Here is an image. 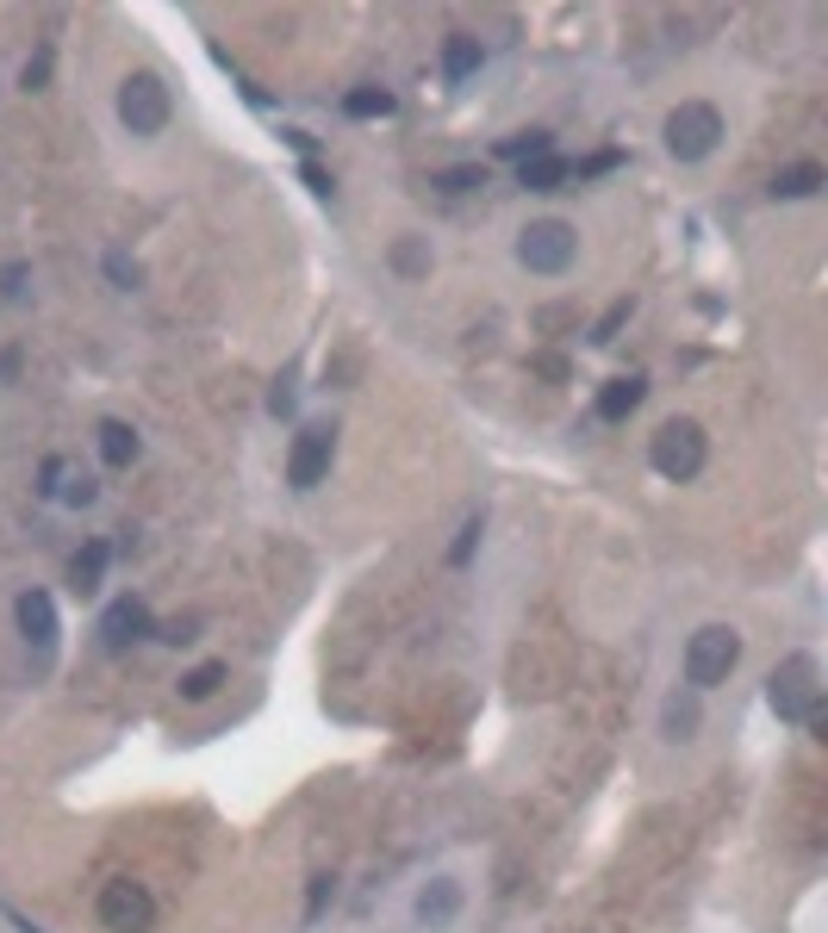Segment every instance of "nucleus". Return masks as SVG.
<instances>
[{"instance_id": "1", "label": "nucleus", "mask_w": 828, "mask_h": 933, "mask_svg": "<svg viewBox=\"0 0 828 933\" xmlns=\"http://www.w3.org/2000/svg\"><path fill=\"white\" fill-rule=\"evenodd\" d=\"M767 704L779 722H804L809 709L823 704V667L809 660V653H791V660H779L767 679Z\"/></svg>"}, {"instance_id": "2", "label": "nucleus", "mask_w": 828, "mask_h": 933, "mask_svg": "<svg viewBox=\"0 0 828 933\" xmlns=\"http://www.w3.org/2000/svg\"><path fill=\"white\" fill-rule=\"evenodd\" d=\"M735 660H741V635H735L729 623H704V629L685 641V685L692 691L729 685Z\"/></svg>"}, {"instance_id": "3", "label": "nucleus", "mask_w": 828, "mask_h": 933, "mask_svg": "<svg viewBox=\"0 0 828 933\" xmlns=\"http://www.w3.org/2000/svg\"><path fill=\"white\" fill-rule=\"evenodd\" d=\"M667 156H679V162H704V156L723 144V113H716L711 100H685V106H673L667 113Z\"/></svg>"}, {"instance_id": "4", "label": "nucleus", "mask_w": 828, "mask_h": 933, "mask_svg": "<svg viewBox=\"0 0 828 933\" xmlns=\"http://www.w3.org/2000/svg\"><path fill=\"white\" fill-rule=\"evenodd\" d=\"M118 118H125V132L132 137L162 132V125H169V88H162V76L137 69V76L118 81Z\"/></svg>"}, {"instance_id": "5", "label": "nucleus", "mask_w": 828, "mask_h": 933, "mask_svg": "<svg viewBox=\"0 0 828 933\" xmlns=\"http://www.w3.org/2000/svg\"><path fill=\"white\" fill-rule=\"evenodd\" d=\"M648 460H655V474H667V479H697V467H704V430H697L692 418L660 423L655 442H648Z\"/></svg>"}, {"instance_id": "6", "label": "nucleus", "mask_w": 828, "mask_h": 933, "mask_svg": "<svg viewBox=\"0 0 828 933\" xmlns=\"http://www.w3.org/2000/svg\"><path fill=\"white\" fill-rule=\"evenodd\" d=\"M574 225H560V218H536V225L518 237V262L530 268V274H567L574 268Z\"/></svg>"}, {"instance_id": "7", "label": "nucleus", "mask_w": 828, "mask_h": 933, "mask_svg": "<svg viewBox=\"0 0 828 933\" xmlns=\"http://www.w3.org/2000/svg\"><path fill=\"white\" fill-rule=\"evenodd\" d=\"M94 914H100V928H106V933H150L156 902H150V890H144V884L118 877V884H106V890H100Z\"/></svg>"}, {"instance_id": "8", "label": "nucleus", "mask_w": 828, "mask_h": 933, "mask_svg": "<svg viewBox=\"0 0 828 933\" xmlns=\"http://www.w3.org/2000/svg\"><path fill=\"white\" fill-rule=\"evenodd\" d=\"M330 455H337V430L330 423H306L299 436H293V455H287V486L311 492V486H325L330 474Z\"/></svg>"}, {"instance_id": "9", "label": "nucleus", "mask_w": 828, "mask_h": 933, "mask_svg": "<svg viewBox=\"0 0 828 933\" xmlns=\"http://www.w3.org/2000/svg\"><path fill=\"white\" fill-rule=\"evenodd\" d=\"M144 635H156L144 598H118V604H106V616H100V648L106 653H125L132 641H144Z\"/></svg>"}, {"instance_id": "10", "label": "nucleus", "mask_w": 828, "mask_h": 933, "mask_svg": "<svg viewBox=\"0 0 828 933\" xmlns=\"http://www.w3.org/2000/svg\"><path fill=\"white\" fill-rule=\"evenodd\" d=\"M13 616H20V635H25L38 653L57 648V604H50V591H20Z\"/></svg>"}, {"instance_id": "11", "label": "nucleus", "mask_w": 828, "mask_h": 933, "mask_svg": "<svg viewBox=\"0 0 828 933\" xmlns=\"http://www.w3.org/2000/svg\"><path fill=\"white\" fill-rule=\"evenodd\" d=\"M418 921H424V928H449V921H455V914H462V884H455V877H430L424 890H418Z\"/></svg>"}, {"instance_id": "12", "label": "nucleus", "mask_w": 828, "mask_h": 933, "mask_svg": "<svg viewBox=\"0 0 828 933\" xmlns=\"http://www.w3.org/2000/svg\"><path fill=\"white\" fill-rule=\"evenodd\" d=\"M642 399H648V380H642V374H616V380H604V392H598V418L604 423L636 418Z\"/></svg>"}, {"instance_id": "13", "label": "nucleus", "mask_w": 828, "mask_h": 933, "mask_svg": "<svg viewBox=\"0 0 828 933\" xmlns=\"http://www.w3.org/2000/svg\"><path fill=\"white\" fill-rule=\"evenodd\" d=\"M574 181V162L567 156H530V162H518V187H530V193H560Z\"/></svg>"}, {"instance_id": "14", "label": "nucleus", "mask_w": 828, "mask_h": 933, "mask_svg": "<svg viewBox=\"0 0 828 933\" xmlns=\"http://www.w3.org/2000/svg\"><path fill=\"white\" fill-rule=\"evenodd\" d=\"M106 560H113V542H88V548L69 560V591H76V598H94L100 579H106Z\"/></svg>"}, {"instance_id": "15", "label": "nucleus", "mask_w": 828, "mask_h": 933, "mask_svg": "<svg viewBox=\"0 0 828 933\" xmlns=\"http://www.w3.org/2000/svg\"><path fill=\"white\" fill-rule=\"evenodd\" d=\"M816 187H828L823 162H785V169L772 174V200H809Z\"/></svg>"}, {"instance_id": "16", "label": "nucleus", "mask_w": 828, "mask_h": 933, "mask_svg": "<svg viewBox=\"0 0 828 933\" xmlns=\"http://www.w3.org/2000/svg\"><path fill=\"white\" fill-rule=\"evenodd\" d=\"M94 436H100V460H106V467H132V460L144 455L137 430H132V423H118V418H106V423L94 430Z\"/></svg>"}, {"instance_id": "17", "label": "nucleus", "mask_w": 828, "mask_h": 933, "mask_svg": "<svg viewBox=\"0 0 828 933\" xmlns=\"http://www.w3.org/2000/svg\"><path fill=\"white\" fill-rule=\"evenodd\" d=\"M474 69H480V38L455 32V38L443 44V76H449V81H467Z\"/></svg>"}, {"instance_id": "18", "label": "nucleus", "mask_w": 828, "mask_h": 933, "mask_svg": "<svg viewBox=\"0 0 828 933\" xmlns=\"http://www.w3.org/2000/svg\"><path fill=\"white\" fill-rule=\"evenodd\" d=\"M393 106H399V100L386 94V88H349V94H343V113L349 118H393Z\"/></svg>"}, {"instance_id": "19", "label": "nucleus", "mask_w": 828, "mask_h": 933, "mask_svg": "<svg viewBox=\"0 0 828 933\" xmlns=\"http://www.w3.org/2000/svg\"><path fill=\"white\" fill-rule=\"evenodd\" d=\"M692 735H697V697L692 691H685V697L673 691V697H667V741H692Z\"/></svg>"}, {"instance_id": "20", "label": "nucleus", "mask_w": 828, "mask_h": 933, "mask_svg": "<svg viewBox=\"0 0 828 933\" xmlns=\"http://www.w3.org/2000/svg\"><path fill=\"white\" fill-rule=\"evenodd\" d=\"M430 187L474 193V187H486V162H455V169H436V174H430Z\"/></svg>"}, {"instance_id": "21", "label": "nucleus", "mask_w": 828, "mask_h": 933, "mask_svg": "<svg viewBox=\"0 0 828 933\" xmlns=\"http://www.w3.org/2000/svg\"><path fill=\"white\" fill-rule=\"evenodd\" d=\"M218 685H225V660H206V667H193L188 679H181V697H188V704H206Z\"/></svg>"}, {"instance_id": "22", "label": "nucleus", "mask_w": 828, "mask_h": 933, "mask_svg": "<svg viewBox=\"0 0 828 933\" xmlns=\"http://www.w3.org/2000/svg\"><path fill=\"white\" fill-rule=\"evenodd\" d=\"M548 150H555V144H548V132H511V137L499 144L504 162H530V156H548Z\"/></svg>"}, {"instance_id": "23", "label": "nucleus", "mask_w": 828, "mask_h": 933, "mask_svg": "<svg viewBox=\"0 0 828 933\" xmlns=\"http://www.w3.org/2000/svg\"><path fill=\"white\" fill-rule=\"evenodd\" d=\"M629 311H636V305H629V299H616L611 311H604V318L592 325V343H598V349H604V343H616V330L629 325Z\"/></svg>"}, {"instance_id": "24", "label": "nucleus", "mask_w": 828, "mask_h": 933, "mask_svg": "<svg viewBox=\"0 0 828 933\" xmlns=\"http://www.w3.org/2000/svg\"><path fill=\"white\" fill-rule=\"evenodd\" d=\"M393 268H399V274H424V268H430V249H424V243H393Z\"/></svg>"}, {"instance_id": "25", "label": "nucleus", "mask_w": 828, "mask_h": 933, "mask_svg": "<svg viewBox=\"0 0 828 933\" xmlns=\"http://www.w3.org/2000/svg\"><path fill=\"white\" fill-rule=\"evenodd\" d=\"M474 542H480V516H467V523H462V535H455V548H449V560H455V567H467V554H474Z\"/></svg>"}, {"instance_id": "26", "label": "nucleus", "mask_w": 828, "mask_h": 933, "mask_svg": "<svg viewBox=\"0 0 828 933\" xmlns=\"http://www.w3.org/2000/svg\"><path fill=\"white\" fill-rule=\"evenodd\" d=\"M94 492H100V486H94V479H88V474H76V479H69V486H63V504H76V511H81V504H94Z\"/></svg>"}, {"instance_id": "27", "label": "nucleus", "mask_w": 828, "mask_h": 933, "mask_svg": "<svg viewBox=\"0 0 828 933\" xmlns=\"http://www.w3.org/2000/svg\"><path fill=\"white\" fill-rule=\"evenodd\" d=\"M20 81L25 88H44V81H50V50H32V62L20 69Z\"/></svg>"}, {"instance_id": "28", "label": "nucleus", "mask_w": 828, "mask_h": 933, "mask_svg": "<svg viewBox=\"0 0 828 933\" xmlns=\"http://www.w3.org/2000/svg\"><path fill=\"white\" fill-rule=\"evenodd\" d=\"M0 293H7V299H20V293H25V262H7V268H0Z\"/></svg>"}, {"instance_id": "29", "label": "nucleus", "mask_w": 828, "mask_h": 933, "mask_svg": "<svg viewBox=\"0 0 828 933\" xmlns=\"http://www.w3.org/2000/svg\"><path fill=\"white\" fill-rule=\"evenodd\" d=\"M616 162H623V156H616V150H604V156H592V162H579L574 174H579V181H586V174H611Z\"/></svg>"}, {"instance_id": "30", "label": "nucleus", "mask_w": 828, "mask_h": 933, "mask_svg": "<svg viewBox=\"0 0 828 933\" xmlns=\"http://www.w3.org/2000/svg\"><path fill=\"white\" fill-rule=\"evenodd\" d=\"M106 274H113L118 286H137V262H125V255H106Z\"/></svg>"}, {"instance_id": "31", "label": "nucleus", "mask_w": 828, "mask_h": 933, "mask_svg": "<svg viewBox=\"0 0 828 933\" xmlns=\"http://www.w3.org/2000/svg\"><path fill=\"white\" fill-rule=\"evenodd\" d=\"M269 411H274V418H287V411H293V380H281L269 392Z\"/></svg>"}, {"instance_id": "32", "label": "nucleus", "mask_w": 828, "mask_h": 933, "mask_svg": "<svg viewBox=\"0 0 828 933\" xmlns=\"http://www.w3.org/2000/svg\"><path fill=\"white\" fill-rule=\"evenodd\" d=\"M299 181H306V187L318 193V200H325V193H330V174L318 169V162H306V169H299Z\"/></svg>"}, {"instance_id": "33", "label": "nucleus", "mask_w": 828, "mask_h": 933, "mask_svg": "<svg viewBox=\"0 0 828 933\" xmlns=\"http://www.w3.org/2000/svg\"><path fill=\"white\" fill-rule=\"evenodd\" d=\"M162 641H174V648H181V641H193V616H174L169 629H162Z\"/></svg>"}, {"instance_id": "34", "label": "nucleus", "mask_w": 828, "mask_h": 933, "mask_svg": "<svg viewBox=\"0 0 828 933\" xmlns=\"http://www.w3.org/2000/svg\"><path fill=\"white\" fill-rule=\"evenodd\" d=\"M325 902H330V877H311V909L306 914H325Z\"/></svg>"}, {"instance_id": "35", "label": "nucleus", "mask_w": 828, "mask_h": 933, "mask_svg": "<svg viewBox=\"0 0 828 933\" xmlns=\"http://www.w3.org/2000/svg\"><path fill=\"white\" fill-rule=\"evenodd\" d=\"M536 374H548V380H567V362H560V355H536Z\"/></svg>"}]
</instances>
